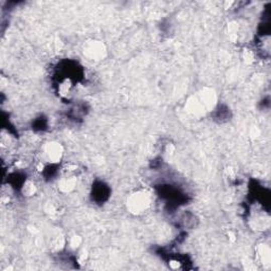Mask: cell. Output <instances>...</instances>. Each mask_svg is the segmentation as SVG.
Instances as JSON below:
<instances>
[{"mask_svg":"<svg viewBox=\"0 0 271 271\" xmlns=\"http://www.w3.org/2000/svg\"><path fill=\"white\" fill-rule=\"evenodd\" d=\"M84 54L92 61H100L105 57L106 49L100 42H90L84 46Z\"/></svg>","mask_w":271,"mask_h":271,"instance_id":"4","label":"cell"},{"mask_svg":"<svg viewBox=\"0 0 271 271\" xmlns=\"http://www.w3.org/2000/svg\"><path fill=\"white\" fill-rule=\"evenodd\" d=\"M152 204V196L146 191H138L130 195L126 202V207L130 213L139 215L143 214Z\"/></svg>","mask_w":271,"mask_h":271,"instance_id":"1","label":"cell"},{"mask_svg":"<svg viewBox=\"0 0 271 271\" xmlns=\"http://www.w3.org/2000/svg\"><path fill=\"white\" fill-rule=\"evenodd\" d=\"M36 185L31 182V180H28V182H26L24 184V186L22 187V192L25 196H32L36 193Z\"/></svg>","mask_w":271,"mask_h":271,"instance_id":"7","label":"cell"},{"mask_svg":"<svg viewBox=\"0 0 271 271\" xmlns=\"http://www.w3.org/2000/svg\"><path fill=\"white\" fill-rule=\"evenodd\" d=\"M81 243H82L81 237L76 236V235H73L71 238L69 239V245H70V247L73 248V249L78 248L79 245H81Z\"/></svg>","mask_w":271,"mask_h":271,"instance_id":"8","label":"cell"},{"mask_svg":"<svg viewBox=\"0 0 271 271\" xmlns=\"http://www.w3.org/2000/svg\"><path fill=\"white\" fill-rule=\"evenodd\" d=\"M64 155V148L58 142H48L42 147L41 156L43 158L42 162L57 163L62 160Z\"/></svg>","mask_w":271,"mask_h":271,"instance_id":"3","label":"cell"},{"mask_svg":"<svg viewBox=\"0 0 271 271\" xmlns=\"http://www.w3.org/2000/svg\"><path fill=\"white\" fill-rule=\"evenodd\" d=\"M77 185V179L74 174H65V176L58 182V190L62 193H71Z\"/></svg>","mask_w":271,"mask_h":271,"instance_id":"5","label":"cell"},{"mask_svg":"<svg viewBox=\"0 0 271 271\" xmlns=\"http://www.w3.org/2000/svg\"><path fill=\"white\" fill-rule=\"evenodd\" d=\"M256 255L259 260V263H262L263 265H269L271 260V255H270V248L268 245H259L256 249Z\"/></svg>","mask_w":271,"mask_h":271,"instance_id":"6","label":"cell"},{"mask_svg":"<svg viewBox=\"0 0 271 271\" xmlns=\"http://www.w3.org/2000/svg\"><path fill=\"white\" fill-rule=\"evenodd\" d=\"M188 107L194 115L205 114L215 104V96L212 92H204L190 100Z\"/></svg>","mask_w":271,"mask_h":271,"instance_id":"2","label":"cell"}]
</instances>
